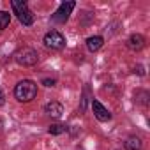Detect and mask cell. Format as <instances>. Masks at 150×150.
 <instances>
[{"label": "cell", "mask_w": 150, "mask_h": 150, "mask_svg": "<svg viewBox=\"0 0 150 150\" xmlns=\"http://www.w3.org/2000/svg\"><path fill=\"white\" fill-rule=\"evenodd\" d=\"M37 96V83L32 80H21L14 87V97L20 103H30Z\"/></svg>", "instance_id": "cell-1"}, {"label": "cell", "mask_w": 150, "mask_h": 150, "mask_svg": "<svg viewBox=\"0 0 150 150\" xmlns=\"http://www.w3.org/2000/svg\"><path fill=\"white\" fill-rule=\"evenodd\" d=\"M76 7V2H62L58 6V9L55 11V14L51 16V21L55 23H65L71 16V11Z\"/></svg>", "instance_id": "cell-4"}, {"label": "cell", "mask_w": 150, "mask_h": 150, "mask_svg": "<svg viewBox=\"0 0 150 150\" xmlns=\"http://www.w3.org/2000/svg\"><path fill=\"white\" fill-rule=\"evenodd\" d=\"M65 131H67V127H65L64 124H53V125H50V129H48V132L53 134V136H58V134H62V132H65Z\"/></svg>", "instance_id": "cell-12"}, {"label": "cell", "mask_w": 150, "mask_h": 150, "mask_svg": "<svg viewBox=\"0 0 150 150\" xmlns=\"http://www.w3.org/2000/svg\"><path fill=\"white\" fill-rule=\"evenodd\" d=\"M14 60H16L20 65H23V67H32V65L37 64L39 53H37L34 48L25 46V48H20V50L14 53Z\"/></svg>", "instance_id": "cell-3"}, {"label": "cell", "mask_w": 150, "mask_h": 150, "mask_svg": "<svg viewBox=\"0 0 150 150\" xmlns=\"http://www.w3.org/2000/svg\"><path fill=\"white\" fill-rule=\"evenodd\" d=\"M6 101H4V92H2V88H0V106H2Z\"/></svg>", "instance_id": "cell-15"}, {"label": "cell", "mask_w": 150, "mask_h": 150, "mask_svg": "<svg viewBox=\"0 0 150 150\" xmlns=\"http://www.w3.org/2000/svg\"><path fill=\"white\" fill-rule=\"evenodd\" d=\"M11 23V14L7 11H0V30H6Z\"/></svg>", "instance_id": "cell-11"}, {"label": "cell", "mask_w": 150, "mask_h": 150, "mask_svg": "<svg viewBox=\"0 0 150 150\" xmlns=\"http://www.w3.org/2000/svg\"><path fill=\"white\" fill-rule=\"evenodd\" d=\"M44 111H46V115L51 117V118H60L62 113H64V106H62L60 103L51 101V103H48V104L44 106Z\"/></svg>", "instance_id": "cell-7"}, {"label": "cell", "mask_w": 150, "mask_h": 150, "mask_svg": "<svg viewBox=\"0 0 150 150\" xmlns=\"http://www.w3.org/2000/svg\"><path fill=\"white\" fill-rule=\"evenodd\" d=\"M88 97V87H85V90H83V99H81V111H85V108H87V99Z\"/></svg>", "instance_id": "cell-13"}, {"label": "cell", "mask_w": 150, "mask_h": 150, "mask_svg": "<svg viewBox=\"0 0 150 150\" xmlns=\"http://www.w3.org/2000/svg\"><path fill=\"white\" fill-rule=\"evenodd\" d=\"M141 139L136 136H131L125 139V150H141Z\"/></svg>", "instance_id": "cell-10"}, {"label": "cell", "mask_w": 150, "mask_h": 150, "mask_svg": "<svg viewBox=\"0 0 150 150\" xmlns=\"http://www.w3.org/2000/svg\"><path fill=\"white\" fill-rule=\"evenodd\" d=\"M92 110H94V115H96V118H97L99 122H108V120L111 118L110 110L104 108L97 99H92Z\"/></svg>", "instance_id": "cell-6"}, {"label": "cell", "mask_w": 150, "mask_h": 150, "mask_svg": "<svg viewBox=\"0 0 150 150\" xmlns=\"http://www.w3.org/2000/svg\"><path fill=\"white\" fill-rule=\"evenodd\" d=\"M0 127H2V122H0Z\"/></svg>", "instance_id": "cell-16"}, {"label": "cell", "mask_w": 150, "mask_h": 150, "mask_svg": "<svg viewBox=\"0 0 150 150\" xmlns=\"http://www.w3.org/2000/svg\"><path fill=\"white\" fill-rule=\"evenodd\" d=\"M104 44V39L101 37V35H92V37H88L87 39V48H88V51H97V50H101V46Z\"/></svg>", "instance_id": "cell-9"}, {"label": "cell", "mask_w": 150, "mask_h": 150, "mask_svg": "<svg viewBox=\"0 0 150 150\" xmlns=\"http://www.w3.org/2000/svg\"><path fill=\"white\" fill-rule=\"evenodd\" d=\"M127 46L134 51H139L143 46H145V37L141 34H132L129 39H127Z\"/></svg>", "instance_id": "cell-8"}, {"label": "cell", "mask_w": 150, "mask_h": 150, "mask_svg": "<svg viewBox=\"0 0 150 150\" xmlns=\"http://www.w3.org/2000/svg\"><path fill=\"white\" fill-rule=\"evenodd\" d=\"M42 85H46V87H53V85H55V80H48V78H46V80H42Z\"/></svg>", "instance_id": "cell-14"}, {"label": "cell", "mask_w": 150, "mask_h": 150, "mask_svg": "<svg viewBox=\"0 0 150 150\" xmlns=\"http://www.w3.org/2000/svg\"><path fill=\"white\" fill-rule=\"evenodd\" d=\"M11 7H13L14 14L18 16L20 23H23L25 27H30V25L34 23V14H32V11L28 9L27 2H23V0H13V2H11Z\"/></svg>", "instance_id": "cell-2"}, {"label": "cell", "mask_w": 150, "mask_h": 150, "mask_svg": "<svg viewBox=\"0 0 150 150\" xmlns=\"http://www.w3.org/2000/svg\"><path fill=\"white\" fill-rule=\"evenodd\" d=\"M44 46L50 50H62L65 46V37L58 30H51L44 35Z\"/></svg>", "instance_id": "cell-5"}]
</instances>
